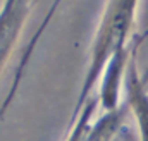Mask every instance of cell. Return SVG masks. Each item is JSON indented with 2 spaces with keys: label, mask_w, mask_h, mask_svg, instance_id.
<instances>
[{
  "label": "cell",
  "mask_w": 148,
  "mask_h": 141,
  "mask_svg": "<svg viewBox=\"0 0 148 141\" xmlns=\"http://www.w3.org/2000/svg\"><path fill=\"white\" fill-rule=\"evenodd\" d=\"M136 2H109L105 3L103 14L100 17L97 33L93 36L84 77L81 83V90L76 98L71 120H74L83 107L86 105L95 95V88L100 84L102 76L110 64V60L117 55L119 50L131 43V33L136 21Z\"/></svg>",
  "instance_id": "1"
},
{
  "label": "cell",
  "mask_w": 148,
  "mask_h": 141,
  "mask_svg": "<svg viewBox=\"0 0 148 141\" xmlns=\"http://www.w3.org/2000/svg\"><path fill=\"white\" fill-rule=\"evenodd\" d=\"M124 90H126L124 103L136 119L140 141H148V79L141 76L136 67V52L133 53L131 62L127 66Z\"/></svg>",
  "instance_id": "3"
},
{
  "label": "cell",
  "mask_w": 148,
  "mask_h": 141,
  "mask_svg": "<svg viewBox=\"0 0 148 141\" xmlns=\"http://www.w3.org/2000/svg\"><path fill=\"white\" fill-rule=\"evenodd\" d=\"M129 108L126 103L114 112H98V100L93 97L79 115L71 120V129L66 141H114L122 129Z\"/></svg>",
  "instance_id": "2"
},
{
  "label": "cell",
  "mask_w": 148,
  "mask_h": 141,
  "mask_svg": "<svg viewBox=\"0 0 148 141\" xmlns=\"http://www.w3.org/2000/svg\"><path fill=\"white\" fill-rule=\"evenodd\" d=\"M0 74H2V69H0Z\"/></svg>",
  "instance_id": "4"
}]
</instances>
